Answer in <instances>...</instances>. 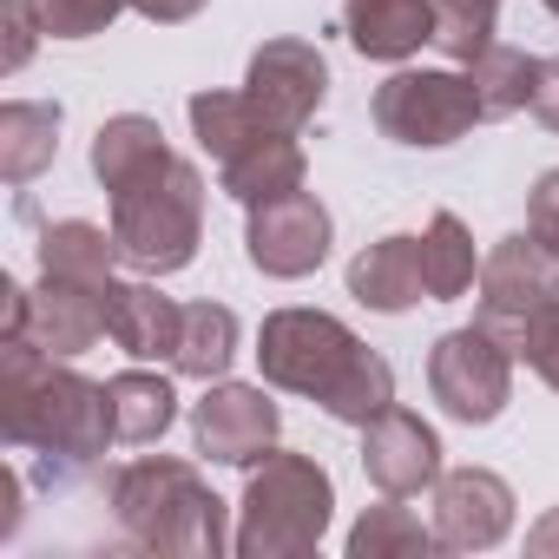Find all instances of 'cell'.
<instances>
[{
	"label": "cell",
	"instance_id": "cell-1",
	"mask_svg": "<svg viewBox=\"0 0 559 559\" xmlns=\"http://www.w3.org/2000/svg\"><path fill=\"white\" fill-rule=\"evenodd\" d=\"M0 435L8 448L34 454V480L47 493L86 487L119 441L106 382H86L34 343H0Z\"/></svg>",
	"mask_w": 559,
	"mask_h": 559
},
{
	"label": "cell",
	"instance_id": "cell-2",
	"mask_svg": "<svg viewBox=\"0 0 559 559\" xmlns=\"http://www.w3.org/2000/svg\"><path fill=\"white\" fill-rule=\"evenodd\" d=\"M257 369L270 389L304 395L349 428H369L395 402V369L330 310H270L257 330Z\"/></svg>",
	"mask_w": 559,
	"mask_h": 559
},
{
	"label": "cell",
	"instance_id": "cell-3",
	"mask_svg": "<svg viewBox=\"0 0 559 559\" xmlns=\"http://www.w3.org/2000/svg\"><path fill=\"white\" fill-rule=\"evenodd\" d=\"M112 520L139 552H171V559H217L237 539L204 474L171 454H145L112 474Z\"/></svg>",
	"mask_w": 559,
	"mask_h": 559
},
{
	"label": "cell",
	"instance_id": "cell-4",
	"mask_svg": "<svg viewBox=\"0 0 559 559\" xmlns=\"http://www.w3.org/2000/svg\"><path fill=\"white\" fill-rule=\"evenodd\" d=\"M112 198V237L119 257L145 276H171L198 257L204 237V178L191 158L158 152L145 171H132L126 185L106 191Z\"/></svg>",
	"mask_w": 559,
	"mask_h": 559
},
{
	"label": "cell",
	"instance_id": "cell-5",
	"mask_svg": "<svg viewBox=\"0 0 559 559\" xmlns=\"http://www.w3.org/2000/svg\"><path fill=\"white\" fill-rule=\"evenodd\" d=\"M336 513V487L323 474V461L270 448L250 480H243V507H237V552L243 559H304L323 546Z\"/></svg>",
	"mask_w": 559,
	"mask_h": 559
},
{
	"label": "cell",
	"instance_id": "cell-6",
	"mask_svg": "<svg viewBox=\"0 0 559 559\" xmlns=\"http://www.w3.org/2000/svg\"><path fill=\"white\" fill-rule=\"evenodd\" d=\"M376 126L395 145L441 152V145H454V139H467L480 126L474 80L454 73V67H402V73H389L376 86Z\"/></svg>",
	"mask_w": 559,
	"mask_h": 559
},
{
	"label": "cell",
	"instance_id": "cell-7",
	"mask_svg": "<svg viewBox=\"0 0 559 559\" xmlns=\"http://www.w3.org/2000/svg\"><path fill=\"white\" fill-rule=\"evenodd\" d=\"M513 362H520V356H513L493 330L467 323V330H448V336L428 349V389H435V402H441L454 421L487 428V421H500V408L513 402Z\"/></svg>",
	"mask_w": 559,
	"mask_h": 559
},
{
	"label": "cell",
	"instance_id": "cell-8",
	"mask_svg": "<svg viewBox=\"0 0 559 559\" xmlns=\"http://www.w3.org/2000/svg\"><path fill=\"white\" fill-rule=\"evenodd\" d=\"M552 297H559V257L533 230H513V237H500L480 257V310H474V323L493 330L513 349V336L526 330V317L539 304H552Z\"/></svg>",
	"mask_w": 559,
	"mask_h": 559
},
{
	"label": "cell",
	"instance_id": "cell-9",
	"mask_svg": "<svg viewBox=\"0 0 559 559\" xmlns=\"http://www.w3.org/2000/svg\"><path fill=\"white\" fill-rule=\"evenodd\" d=\"M243 257L276 276V284H297L330 257V211L317 204V191H284V198H263L250 204L243 224Z\"/></svg>",
	"mask_w": 559,
	"mask_h": 559
},
{
	"label": "cell",
	"instance_id": "cell-10",
	"mask_svg": "<svg viewBox=\"0 0 559 559\" xmlns=\"http://www.w3.org/2000/svg\"><path fill=\"white\" fill-rule=\"evenodd\" d=\"M276 435H284V415H276V402L250 382H211L204 402L191 408V441L198 454L224 461V467H257Z\"/></svg>",
	"mask_w": 559,
	"mask_h": 559
},
{
	"label": "cell",
	"instance_id": "cell-11",
	"mask_svg": "<svg viewBox=\"0 0 559 559\" xmlns=\"http://www.w3.org/2000/svg\"><path fill=\"white\" fill-rule=\"evenodd\" d=\"M243 93L257 99V112H263L270 126L304 132V126L317 119L323 93H330V60H323V47L290 40V34H284V40H263V47L250 53Z\"/></svg>",
	"mask_w": 559,
	"mask_h": 559
},
{
	"label": "cell",
	"instance_id": "cell-12",
	"mask_svg": "<svg viewBox=\"0 0 559 559\" xmlns=\"http://www.w3.org/2000/svg\"><path fill=\"white\" fill-rule=\"evenodd\" d=\"M362 474H369L376 493L408 500V493H421V487L441 480V435H435L415 408L389 402V408L362 428Z\"/></svg>",
	"mask_w": 559,
	"mask_h": 559
},
{
	"label": "cell",
	"instance_id": "cell-13",
	"mask_svg": "<svg viewBox=\"0 0 559 559\" xmlns=\"http://www.w3.org/2000/svg\"><path fill=\"white\" fill-rule=\"evenodd\" d=\"M435 533L441 552H487L513 533V487L493 467H454L435 480Z\"/></svg>",
	"mask_w": 559,
	"mask_h": 559
},
{
	"label": "cell",
	"instance_id": "cell-14",
	"mask_svg": "<svg viewBox=\"0 0 559 559\" xmlns=\"http://www.w3.org/2000/svg\"><path fill=\"white\" fill-rule=\"evenodd\" d=\"M99 336H106V290L67 284V276H40V290H27V330L21 336H0V343H34V349L73 362Z\"/></svg>",
	"mask_w": 559,
	"mask_h": 559
},
{
	"label": "cell",
	"instance_id": "cell-15",
	"mask_svg": "<svg viewBox=\"0 0 559 559\" xmlns=\"http://www.w3.org/2000/svg\"><path fill=\"white\" fill-rule=\"evenodd\" d=\"M178 330H185V304H171L158 284H106V336L139 356V362H171L178 356Z\"/></svg>",
	"mask_w": 559,
	"mask_h": 559
},
{
	"label": "cell",
	"instance_id": "cell-16",
	"mask_svg": "<svg viewBox=\"0 0 559 559\" xmlns=\"http://www.w3.org/2000/svg\"><path fill=\"white\" fill-rule=\"evenodd\" d=\"M349 297L376 317H402L428 297V276H421V237H376L369 250H356L349 263Z\"/></svg>",
	"mask_w": 559,
	"mask_h": 559
},
{
	"label": "cell",
	"instance_id": "cell-17",
	"mask_svg": "<svg viewBox=\"0 0 559 559\" xmlns=\"http://www.w3.org/2000/svg\"><path fill=\"white\" fill-rule=\"evenodd\" d=\"M343 34L362 60H408L435 40V0H343Z\"/></svg>",
	"mask_w": 559,
	"mask_h": 559
},
{
	"label": "cell",
	"instance_id": "cell-18",
	"mask_svg": "<svg viewBox=\"0 0 559 559\" xmlns=\"http://www.w3.org/2000/svg\"><path fill=\"white\" fill-rule=\"evenodd\" d=\"M304 132H284V126H270V132H257L243 152H230L224 165H217V185L250 211V204H263V198H284V191H304V145H297Z\"/></svg>",
	"mask_w": 559,
	"mask_h": 559
},
{
	"label": "cell",
	"instance_id": "cell-19",
	"mask_svg": "<svg viewBox=\"0 0 559 559\" xmlns=\"http://www.w3.org/2000/svg\"><path fill=\"white\" fill-rule=\"evenodd\" d=\"M60 152V106L53 99H8L0 106V178L34 185Z\"/></svg>",
	"mask_w": 559,
	"mask_h": 559
},
{
	"label": "cell",
	"instance_id": "cell-20",
	"mask_svg": "<svg viewBox=\"0 0 559 559\" xmlns=\"http://www.w3.org/2000/svg\"><path fill=\"white\" fill-rule=\"evenodd\" d=\"M112 263H126L119 237L99 230V224H86V217H60V224L40 230V276H67V284L106 290L112 284Z\"/></svg>",
	"mask_w": 559,
	"mask_h": 559
},
{
	"label": "cell",
	"instance_id": "cell-21",
	"mask_svg": "<svg viewBox=\"0 0 559 559\" xmlns=\"http://www.w3.org/2000/svg\"><path fill=\"white\" fill-rule=\"evenodd\" d=\"M421 276H428V304H454L480 284V257H474V237L454 211H435L428 230H421Z\"/></svg>",
	"mask_w": 559,
	"mask_h": 559
},
{
	"label": "cell",
	"instance_id": "cell-22",
	"mask_svg": "<svg viewBox=\"0 0 559 559\" xmlns=\"http://www.w3.org/2000/svg\"><path fill=\"white\" fill-rule=\"evenodd\" d=\"M106 395H112V428H119V441H132V448L158 441V435L178 421V389H171L165 376H152V369H119V376L106 382Z\"/></svg>",
	"mask_w": 559,
	"mask_h": 559
},
{
	"label": "cell",
	"instance_id": "cell-23",
	"mask_svg": "<svg viewBox=\"0 0 559 559\" xmlns=\"http://www.w3.org/2000/svg\"><path fill=\"white\" fill-rule=\"evenodd\" d=\"M191 132H198V145H204V158L211 165H224L230 152H243L257 132H270V119L257 112V99L250 93H224V86H211V93H191Z\"/></svg>",
	"mask_w": 559,
	"mask_h": 559
},
{
	"label": "cell",
	"instance_id": "cell-24",
	"mask_svg": "<svg viewBox=\"0 0 559 559\" xmlns=\"http://www.w3.org/2000/svg\"><path fill=\"white\" fill-rule=\"evenodd\" d=\"M428 552H441V533L421 526L395 493H382V507H369L349 526V559H428Z\"/></svg>",
	"mask_w": 559,
	"mask_h": 559
},
{
	"label": "cell",
	"instance_id": "cell-25",
	"mask_svg": "<svg viewBox=\"0 0 559 559\" xmlns=\"http://www.w3.org/2000/svg\"><path fill=\"white\" fill-rule=\"evenodd\" d=\"M230 356H237V317L224 304H185V330H178L171 369L191 376V382H224Z\"/></svg>",
	"mask_w": 559,
	"mask_h": 559
},
{
	"label": "cell",
	"instance_id": "cell-26",
	"mask_svg": "<svg viewBox=\"0 0 559 559\" xmlns=\"http://www.w3.org/2000/svg\"><path fill=\"white\" fill-rule=\"evenodd\" d=\"M158 152H171L165 132H158V119H145V112H119V119H106V126L93 132V178L112 191V185H126L132 171H145Z\"/></svg>",
	"mask_w": 559,
	"mask_h": 559
},
{
	"label": "cell",
	"instance_id": "cell-27",
	"mask_svg": "<svg viewBox=\"0 0 559 559\" xmlns=\"http://www.w3.org/2000/svg\"><path fill=\"white\" fill-rule=\"evenodd\" d=\"M533 67H539V60H526L520 47L493 40V47L467 67L474 99H480V119H507V112H520V106L533 99Z\"/></svg>",
	"mask_w": 559,
	"mask_h": 559
},
{
	"label": "cell",
	"instance_id": "cell-28",
	"mask_svg": "<svg viewBox=\"0 0 559 559\" xmlns=\"http://www.w3.org/2000/svg\"><path fill=\"white\" fill-rule=\"evenodd\" d=\"M493 21H500V0H435V47L454 67H474L493 47Z\"/></svg>",
	"mask_w": 559,
	"mask_h": 559
},
{
	"label": "cell",
	"instance_id": "cell-29",
	"mask_svg": "<svg viewBox=\"0 0 559 559\" xmlns=\"http://www.w3.org/2000/svg\"><path fill=\"white\" fill-rule=\"evenodd\" d=\"M126 8H132V0H27V14L40 21L47 40H93V34H106Z\"/></svg>",
	"mask_w": 559,
	"mask_h": 559
},
{
	"label": "cell",
	"instance_id": "cell-30",
	"mask_svg": "<svg viewBox=\"0 0 559 559\" xmlns=\"http://www.w3.org/2000/svg\"><path fill=\"white\" fill-rule=\"evenodd\" d=\"M513 356H520L546 389H559V297L526 317V330L513 336Z\"/></svg>",
	"mask_w": 559,
	"mask_h": 559
},
{
	"label": "cell",
	"instance_id": "cell-31",
	"mask_svg": "<svg viewBox=\"0 0 559 559\" xmlns=\"http://www.w3.org/2000/svg\"><path fill=\"white\" fill-rule=\"evenodd\" d=\"M526 230H533L546 250H559V165L539 171V185H533V198H526Z\"/></svg>",
	"mask_w": 559,
	"mask_h": 559
},
{
	"label": "cell",
	"instance_id": "cell-32",
	"mask_svg": "<svg viewBox=\"0 0 559 559\" xmlns=\"http://www.w3.org/2000/svg\"><path fill=\"white\" fill-rule=\"evenodd\" d=\"M0 27H8V53H0V67H8V73H21V67H27V53H34V34H40V21L27 14V0H8V8H0Z\"/></svg>",
	"mask_w": 559,
	"mask_h": 559
},
{
	"label": "cell",
	"instance_id": "cell-33",
	"mask_svg": "<svg viewBox=\"0 0 559 559\" xmlns=\"http://www.w3.org/2000/svg\"><path fill=\"white\" fill-rule=\"evenodd\" d=\"M526 112H533L546 132H559V53L533 67V99H526Z\"/></svg>",
	"mask_w": 559,
	"mask_h": 559
},
{
	"label": "cell",
	"instance_id": "cell-34",
	"mask_svg": "<svg viewBox=\"0 0 559 559\" xmlns=\"http://www.w3.org/2000/svg\"><path fill=\"white\" fill-rule=\"evenodd\" d=\"M211 0H132V14H145V21H158V27H178V21H191V14H204Z\"/></svg>",
	"mask_w": 559,
	"mask_h": 559
},
{
	"label": "cell",
	"instance_id": "cell-35",
	"mask_svg": "<svg viewBox=\"0 0 559 559\" xmlns=\"http://www.w3.org/2000/svg\"><path fill=\"white\" fill-rule=\"evenodd\" d=\"M526 552H533V559H559V507L526 533Z\"/></svg>",
	"mask_w": 559,
	"mask_h": 559
},
{
	"label": "cell",
	"instance_id": "cell-36",
	"mask_svg": "<svg viewBox=\"0 0 559 559\" xmlns=\"http://www.w3.org/2000/svg\"><path fill=\"white\" fill-rule=\"evenodd\" d=\"M546 14H559V0H546Z\"/></svg>",
	"mask_w": 559,
	"mask_h": 559
},
{
	"label": "cell",
	"instance_id": "cell-37",
	"mask_svg": "<svg viewBox=\"0 0 559 559\" xmlns=\"http://www.w3.org/2000/svg\"><path fill=\"white\" fill-rule=\"evenodd\" d=\"M552 257H559V250H552Z\"/></svg>",
	"mask_w": 559,
	"mask_h": 559
}]
</instances>
